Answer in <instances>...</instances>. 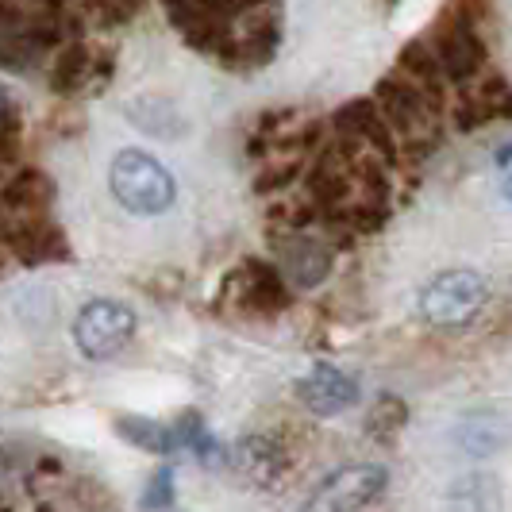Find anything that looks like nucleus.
Returning a JSON list of instances; mask_svg holds the SVG:
<instances>
[{
    "instance_id": "1a4fd4ad",
    "label": "nucleus",
    "mask_w": 512,
    "mask_h": 512,
    "mask_svg": "<svg viewBox=\"0 0 512 512\" xmlns=\"http://www.w3.org/2000/svg\"><path fill=\"white\" fill-rule=\"evenodd\" d=\"M455 120L459 128H486L512 120V85L505 77H478L455 97Z\"/></svg>"
},
{
    "instance_id": "2eb2a0df",
    "label": "nucleus",
    "mask_w": 512,
    "mask_h": 512,
    "mask_svg": "<svg viewBox=\"0 0 512 512\" xmlns=\"http://www.w3.org/2000/svg\"><path fill=\"white\" fill-rule=\"evenodd\" d=\"M162 120H170V124L185 128V124H181V112L170 101L147 97V101H135V104H131V124H135V128L151 131V135H162V139H174V131L166 128Z\"/></svg>"
},
{
    "instance_id": "0eeeda50",
    "label": "nucleus",
    "mask_w": 512,
    "mask_h": 512,
    "mask_svg": "<svg viewBox=\"0 0 512 512\" xmlns=\"http://www.w3.org/2000/svg\"><path fill=\"white\" fill-rule=\"evenodd\" d=\"M282 278L297 289H316L328 282L335 266L332 243L312 231H278V262Z\"/></svg>"
},
{
    "instance_id": "9b49d317",
    "label": "nucleus",
    "mask_w": 512,
    "mask_h": 512,
    "mask_svg": "<svg viewBox=\"0 0 512 512\" xmlns=\"http://www.w3.org/2000/svg\"><path fill=\"white\" fill-rule=\"evenodd\" d=\"M4 239H8V247L24 258V262H51V258L62 255V231L47 220V212L12 216Z\"/></svg>"
},
{
    "instance_id": "f03ea898",
    "label": "nucleus",
    "mask_w": 512,
    "mask_h": 512,
    "mask_svg": "<svg viewBox=\"0 0 512 512\" xmlns=\"http://www.w3.org/2000/svg\"><path fill=\"white\" fill-rule=\"evenodd\" d=\"M420 39H424L428 54L436 58L439 74H443L447 85H470V81H478V77L486 74L489 47L482 27L474 24V20L443 12L439 24L428 35H420Z\"/></svg>"
},
{
    "instance_id": "ddd939ff",
    "label": "nucleus",
    "mask_w": 512,
    "mask_h": 512,
    "mask_svg": "<svg viewBox=\"0 0 512 512\" xmlns=\"http://www.w3.org/2000/svg\"><path fill=\"white\" fill-rule=\"evenodd\" d=\"M235 462H239V470L243 474H251L258 486H270V482H278L285 474V459L282 443L270 436H247L239 447H235Z\"/></svg>"
},
{
    "instance_id": "f8f14e48",
    "label": "nucleus",
    "mask_w": 512,
    "mask_h": 512,
    "mask_svg": "<svg viewBox=\"0 0 512 512\" xmlns=\"http://www.w3.org/2000/svg\"><path fill=\"white\" fill-rule=\"evenodd\" d=\"M443 505H447V512H501L505 509V489L497 482V474L470 470L447 486Z\"/></svg>"
},
{
    "instance_id": "9d476101",
    "label": "nucleus",
    "mask_w": 512,
    "mask_h": 512,
    "mask_svg": "<svg viewBox=\"0 0 512 512\" xmlns=\"http://www.w3.org/2000/svg\"><path fill=\"white\" fill-rule=\"evenodd\" d=\"M112 74V58L89 43H66L58 47V58L51 66V85L54 93H85L93 85H104Z\"/></svg>"
},
{
    "instance_id": "f257e3e1",
    "label": "nucleus",
    "mask_w": 512,
    "mask_h": 512,
    "mask_svg": "<svg viewBox=\"0 0 512 512\" xmlns=\"http://www.w3.org/2000/svg\"><path fill=\"white\" fill-rule=\"evenodd\" d=\"M108 189L116 205L131 216H162L178 201V181L174 174L139 147H124L108 166Z\"/></svg>"
},
{
    "instance_id": "20e7f679",
    "label": "nucleus",
    "mask_w": 512,
    "mask_h": 512,
    "mask_svg": "<svg viewBox=\"0 0 512 512\" xmlns=\"http://www.w3.org/2000/svg\"><path fill=\"white\" fill-rule=\"evenodd\" d=\"M131 339H135V312L124 301L97 297L81 305V312L74 316V343L89 362H108L124 355Z\"/></svg>"
},
{
    "instance_id": "4468645a",
    "label": "nucleus",
    "mask_w": 512,
    "mask_h": 512,
    "mask_svg": "<svg viewBox=\"0 0 512 512\" xmlns=\"http://www.w3.org/2000/svg\"><path fill=\"white\" fill-rule=\"evenodd\" d=\"M116 432L128 439L131 447L151 451V455H174L178 451L174 424H162L151 416H116Z\"/></svg>"
},
{
    "instance_id": "423d86ee",
    "label": "nucleus",
    "mask_w": 512,
    "mask_h": 512,
    "mask_svg": "<svg viewBox=\"0 0 512 512\" xmlns=\"http://www.w3.org/2000/svg\"><path fill=\"white\" fill-rule=\"evenodd\" d=\"M228 293L231 305L247 312V316H274L289 305V282L266 258H247L228 278Z\"/></svg>"
},
{
    "instance_id": "6e6552de",
    "label": "nucleus",
    "mask_w": 512,
    "mask_h": 512,
    "mask_svg": "<svg viewBox=\"0 0 512 512\" xmlns=\"http://www.w3.org/2000/svg\"><path fill=\"white\" fill-rule=\"evenodd\" d=\"M362 397V385L355 374L339 370V366H312L305 378L297 382V401L305 405L312 416H339V412L355 409Z\"/></svg>"
},
{
    "instance_id": "39448f33",
    "label": "nucleus",
    "mask_w": 512,
    "mask_h": 512,
    "mask_svg": "<svg viewBox=\"0 0 512 512\" xmlns=\"http://www.w3.org/2000/svg\"><path fill=\"white\" fill-rule=\"evenodd\" d=\"M385 482H389V474H385V466H378V462L343 466V470H335L332 478L320 482V489L312 493L305 512H359L370 501L382 497Z\"/></svg>"
},
{
    "instance_id": "a211bd4d",
    "label": "nucleus",
    "mask_w": 512,
    "mask_h": 512,
    "mask_svg": "<svg viewBox=\"0 0 512 512\" xmlns=\"http://www.w3.org/2000/svg\"><path fill=\"white\" fill-rule=\"evenodd\" d=\"M170 501H174V470L162 466V470H154V478L143 489V509L147 512L170 509Z\"/></svg>"
},
{
    "instance_id": "f3484780",
    "label": "nucleus",
    "mask_w": 512,
    "mask_h": 512,
    "mask_svg": "<svg viewBox=\"0 0 512 512\" xmlns=\"http://www.w3.org/2000/svg\"><path fill=\"white\" fill-rule=\"evenodd\" d=\"M405 420H409V409H405V401L401 397H389V393H382L378 397V405H374V412H370V432L374 436H397L401 428H405Z\"/></svg>"
},
{
    "instance_id": "6ab92c4d",
    "label": "nucleus",
    "mask_w": 512,
    "mask_h": 512,
    "mask_svg": "<svg viewBox=\"0 0 512 512\" xmlns=\"http://www.w3.org/2000/svg\"><path fill=\"white\" fill-rule=\"evenodd\" d=\"M505 197L512 201V170H509V178H505Z\"/></svg>"
},
{
    "instance_id": "7ed1b4c3",
    "label": "nucleus",
    "mask_w": 512,
    "mask_h": 512,
    "mask_svg": "<svg viewBox=\"0 0 512 512\" xmlns=\"http://www.w3.org/2000/svg\"><path fill=\"white\" fill-rule=\"evenodd\" d=\"M486 297L489 285L478 270H470V266L439 270L436 278L420 289V316L432 328H459L486 305Z\"/></svg>"
},
{
    "instance_id": "dca6fc26",
    "label": "nucleus",
    "mask_w": 512,
    "mask_h": 512,
    "mask_svg": "<svg viewBox=\"0 0 512 512\" xmlns=\"http://www.w3.org/2000/svg\"><path fill=\"white\" fill-rule=\"evenodd\" d=\"M459 443H462V451H466V455L486 459V455H493V451H501V447H505V428H501V424H493V420L462 424Z\"/></svg>"
}]
</instances>
